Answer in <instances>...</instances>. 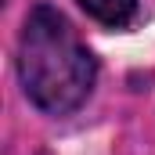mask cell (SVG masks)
I'll return each instance as SVG.
<instances>
[{
  "label": "cell",
  "mask_w": 155,
  "mask_h": 155,
  "mask_svg": "<svg viewBox=\"0 0 155 155\" xmlns=\"http://www.w3.org/2000/svg\"><path fill=\"white\" fill-rule=\"evenodd\" d=\"M79 7L90 15V18H97V22H105V25H126L130 18H134V11H137V0H79Z\"/></svg>",
  "instance_id": "7a4b0ae2"
},
{
  "label": "cell",
  "mask_w": 155,
  "mask_h": 155,
  "mask_svg": "<svg viewBox=\"0 0 155 155\" xmlns=\"http://www.w3.org/2000/svg\"><path fill=\"white\" fill-rule=\"evenodd\" d=\"M18 76L29 101L51 116L79 108L94 87L90 51L79 43L65 15H58L47 4L33 7L25 18L18 40Z\"/></svg>",
  "instance_id": "6da1fadb"
}]
</instances>
